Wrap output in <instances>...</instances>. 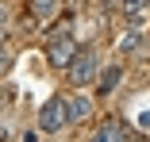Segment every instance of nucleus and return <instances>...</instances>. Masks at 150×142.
I'll return each mask as SVG.
<instances>
[{
    "mask_svg": "<svg viewBox=\"0 0 150 142\" xmlns=\"http://www.w3.org/2000/svg\"><path fill=\"white\" fill-rule=\"evenodd\" d=\"M96 69H100V65H96V50H93V46H77V54H73L66 77H69L73 89H85V84L96 81Z\"/></svg>",
    "mask_w": 150,
    "mask_h": 142,
    "instance_id": "1",
    "label": "nucleus"
},
{
    "mask_svg": "<svg viewBox=\"0 0 150 142\" xmlns=\"http://www.w3.org/2000/svg\"><path fill=\"white\" fill-rule=\"evenodd\" d=\"M104 4H119V0H104Z\"/></svg>",
    "mask_w": 150,
    "mask_h": 142,
    "instance_id": "11",
    "label": "nucleus"
},
{
    "mask_svg": "<svg viewBox=\"0 0 150 142\" xmlns=\"http://www.w3.org/2000/svg\"><path fill=\"white\" fill-rule=\"evenodd\" d=\"M146 4H150V0H119V8H123L127 23H142V15H146Z\"/></svg>",
    "mask_w": 150,
    "mask_h": 142,
    "instance_id": "8",
    "label": "nucleus"
},
{
    "mask_svg": "<svg viewBox=\"0 0 150 142\" xmlns=\"http://www.w3.org/2000/svg\"><path fill=\"white\" fill-rule=\"evenodd\" d=\"M119 81H123V65H119V62H112V65L96 69V96H100V100H104V96H112V92L119 89Z\"/></svg>",
    "mask_w": 150,
    "mask_h": 142,
    "instance_id": "4",
    "label": "nucleus"
},
{
    "mask_svg": "<svg viewBox=\"0 0 150 142\" xmlns=\"http://www.w3.org/2000/svg\"><path fill=\"white\" fill-rule=\"evenodd\" d=\"M88 142H131V134H127V123L123 119H104Z\"/></svg>",
    "mask_w": 150,
    "mask_h": 142,
    "instance_id": "5",
    "label": "nucleus"
},
{
    "mask_svg": "<svg viewBox=\"0 0 150 142\" xmlns=\"http://www.w3.org/2000/svg\"><path fill=\"white\" fill-rule=\"evenodd\" d=\"M69 119H66V96H50L42 108H39V131L46 134H58Z\"/></svg>",
    "mask_w": 150,
    "mask_h": 142,
    "instance_id": "3",
    "label": "nucleus"
},
{
    "mask_svg": "<svg viewBox=\"0 0 150 142\" xmlns=\"http://www.w3.org/2000/svg\"><path fill=\"white\" fill-rule=\"evenodd\" d=\"M12 65V54H8V46H4V39H0V77H4V69Z\"/></svg>",
    "mask_w": 150,
    "mask_h": 142,
    "instance_id": "10",
    "label": "nucleus"
},
{
    "mask_svg": "<svg viewBox=\"0 0 150 142\" xmlns=\"http://www.w3.org/2000/svg\"><path fill=\"white\" fill-rule=\"evenodd\" d=\"M58 8H62V0H31V15L39 23H50L58 15Z\"/></svg>",
    "mask_w": 150,
    "mask_h": 142,
    "instance_id": "7",
    "label": "nucleus"
},
{
    "mask_svg": "<svg viewBox=\"0 0 150 142\" xmlns=\"http://www.w3.org/2000/svg\"><path fill=\"white\" fill-rule=\"evenodd\" d=\"M66 119L69 123H88V119H93V100H88V96H66Z\"/></svg>",
    "mask_w": 150,
    "mask_h": 142,
    "instance_id": "6",
    "label": "nucleus"
},
{
    "mask_svg": "<svg viewBox=\"0 0 150 142\" xmlns=\"http://www.w3.org/2000/svg\"><path fill=\"white\" fill-rule=\"evenodd\" d=\"M73 54H77V39L69 35V31H54L50 35V42H46V62H50V69H69V62H73Z\"/></svg>",
    "mask_w": 150,
    "mask_h": 142,
    "instance_id": "2",
    "label": "nucleus"
},
{
    "mask_svg": "<svg viewBox=\"0 0 150 142\" xmlns=\"http://www.w3.org/2000/svg\"><path fill=\"white\" fill-rule=\"evenodd\" d=\"M142 46V23H131V31L119 39V54H131V50H139Z\"/></svg>",
    "mask_w": 150,
    "mask_h": 142,
    "instance_id": "9",
    "label": "nucleus"
}]
</instances>
